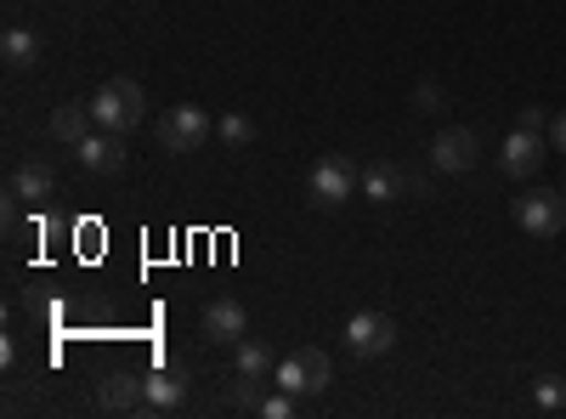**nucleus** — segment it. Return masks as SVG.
I'll use <instances>...</instances> for the list:
<instances>
[{
	"label": "nucleus",
	"instance_id": "2",
	"mask_svg": "<svg viewBox=\"0 0 566 419\" xmlns=\"http://www.w3.org/2000/svg\"><path fill=\"white\" fill-rule=\"evenodd\" d=\"M216 136V119L199 108V103H176L165 119H159V148L165 154H199Z\"/></svg>",
	"mask_w": 566,
	"mask_h": 419
},
{
	"label": "nucleus",
	"instance_id": "5",
	"mask_svg": "<svg viewBox=\"0 0 566 419\" xmlns=\"http://www.w3.org/2000/svg\"><path fill=\"white\" fill-rule=\"evenodd\" d=\"M346 352L363 357V363L397 352V323H391L386 312H352V317H346Z\"/></svg>",
	"mask_w": 566,
	"mask_h": 419
},
{
	"label": "nucleus",
	"instance_id": "6",
	"mask_svg": "<svg viewBox=\"0 0 566 419\" xmlns=\"http://www.w3.org/2000/svg\"><path fill=\"white\" fill-rule=\"evenodd\" d=\"M476 159H482V143H476V130H470V125H448L437 143H431V165H437L442 176L476 170Z\"/></svg>",
	"mask_w": 566,
	"mask_h": 419
},
{
	"label": "nucleus",
	"instance_id": "3",
	"mask_svg": "<svg viewBox=\"0 0 566 419\" xmlns=\"http://www.w3.org/2000/svg\"><path fill=\"white\" fill-rule=\"evenodd\" d=\"M510 216H515V227H522L527 239H555V232L566 227V193H555V188H527L522 199L510 205Z\"/></svg>",
	"mask_w": 566,
	"mask_h": 419
},
{
	"label": "nucleus",
	"instance_id": "21",
	"mask_svg": "<svg viewBox=\"0 0 566 419\" xmlns=\"http://www.w3.org/2000/svg\"><path fill=\"white\" fill-rule=\"evenodd\" d=\"M295 408H301L295 391H272V397H261V419H295Z\"/></svg>",
	"mask_w": 566,
	"mask_h": 419
},
{
	"label": "nucleus",
	"instance_id": "1",
	"mask_svg": "<svg viewBox=\"0 0 566 419\" xmlns=\"http://www.w3.org/2000/svg\"><path fill=\"white\" fill-rule=\"evenodd\" d=\"M91 114H97L103 130H136L142 119H148V91H142L136 80H108L97 97H91Z\"/></svg>",
	"mask_w": 566,
	"mask_h": 419
},
{
	"label": "nucleus",
	"instance_id": "12",
	"mask_svg": "<svg viewBox=\"0 0 566 419\" xmlns=\"http://www.w3.org/2000/svg\"><path fill=\"white\" fill-rule=\"evenodd\" d=\"M142 391H148V408H176L187 397V375L170 363V368H154V375H142Z\"/></svg>",
	"mask_w": 566,
	"mask_h": 419
},
{
	"label": "nucleus",
	"instance_id": "15",
	"mask_svg": "<svg viewBox=\"0 0 566 419\" xmlns=\"http://www.w3.org/2000/svg\"><path fill=\"white\" fill-rule=\"evenodd\" d=\"M397 193H402V170H391L386 159L363 170V199H368V205H391Z\"/></svg>",
	"mask_w": 566,
	"mask_h": 419
},
{
	"label": "nucleus",
	"instance_id": "18",
	"mask_svg": "<svg viewBox=\"0 0 566 419\" xmlns=\"http://www.w3.org/2000/svg\"><path fill=\"white\" fill-rule=\"evenodd\" d=\"M216 136H221L227 148L244 154V148L255 143V119H250V114H221V119H216Z\"/></svg>",
	"mask_w": 566,
	"mask_h": 419
},
{
	"label": "nucleus",
	"instance_id": "13",
	"mask_svg": "<svg viewBox=\"0 0 566 419\" xmlns=\"http://www.w3.org/2000/svg\"><path fill=\"white\" fill-rule=\"evenodd\" d=\"M232 368H239V375L244 380H272V368H277V357L266 352V341H239V346H232Z\"/></svg>",
	"mask_w": 566,
	"mask_h": 419
},
{
	"label": "nucleus",
	"instance_id": "10",
	"mask_svg": "<svg viewBox=\"0 0 566 419\" xmlns=\"http://www.w3.org/2000/svg\"><path fill=\"white\" fill-rule=\"evenodd\" d=\"M97 402H103L108 413L148 408V391H142V375H136V368H114V375H103V386H97Z\"/></svg>",
	"mask_w": 566,
	"mask_h": 419
},
{
	"label": "nucleus",
	"instance_id": "17",
	"mask_svg": "<svg viewBox=\"0 0 566 419\" xmlns=\"http://www.w3.org/2000/svg\"><path fill=\"white\" fill-rule=\"evenodd\" d=\"M295 357H301V368H306V391H312V397L328 391V380H335V363H328V352H323V346H301Z\"/></svg>",
	"mask_w": 566,
	"mask_h": 419
},
{
	"label": "nucleus",
	"instance_id": "23",
	"mask_svg": "<svg viewBox=\"0 0 566 419\" xmlns=\"http://www.w3.org/2000/svg\"><path fill=\"white\" fill-rule=\"evenodd\" d=\"M515 130H533V136H549V119H544V108H522V114H515Z\"/></svg>",
	"mask_w": 566,
	"mask_h": 419
},
{
	"label": "nucleus",
	"instance_id": "16",
	"mask_svg": "<svg viewBox=\"0 0 566 419\" xmlns=\"http://www.w3.org/2000/svg\"><path fill=\"white\" fill-rule=\"evenodd\" d=\"M12 199H29V205L52 199V170L45 165H18L12 170Z\"/></svg>",
	"mask_w": 566,
	"mask_h": 419
},
{
	"label": "nucleus",
	"instance_id": "7",
	"mask_svg": "<svg viewBox=\"0 0 566 419\" xmlns=\"http://www.w3.org/2000/svg\"><path fill=\"white\" fill-rule=\"evenodd\" d=\"M74 154H80L85 170H97V176H119V170L130 165V154H125V130H103V125L91 130Z\"/></svg>",
	"mask_w": 566,
	"mask_h": 419
},
{
	"label": "nucleus",
	"instance_id": "14",
	"mask_svg": "<svg viewBox=\"0 0 566 419\" xmlns=\"http://www.w3.org/2000/svg\"><path fill=\"white\" fill-rule=\"evenodd\" d=\"M0 57H7L12 69H34V57H40V34L23 29V23H12L7 34H0Z\"/></svg>",
	"mask_w": 566,
	"mask_h": 419
},
{
	"label": "nucleus",
	"instance_id": "24",
	"mask_svg": "<svg viewBox=\"0 0 566 419\" xmlns=\"http://www.w3.org/2000/svg\"><path fill=\"white\" fill-rule=\"evenodd\" d=\"M549 148H555V154H566V108L549 119Z\"/></svg>",
	"mask_w": 566,
	"mask_h": 419
},
{
	"label": "nucleus",
	"instance_id": "8",
	"mask_svg": "<svg viewBox=\"0 0 566 419\" xmlns=\"http://www.w3.org/2000/svg\"><path fill=\"white\" fill-rule=\"evenodd\" d=\"M205 335H210L216 346H239V341L250 335V312H244V301L216 295V301L205 306Z\"/></svg>",
	"mask_w": 566,
	"mask_h": 419
},
{
	"label": "nucleus",
	"instance_id": "20",
	"mask_svg": "<svg viewBox=\"0 0 566 419\" xmlns=\"http://www.w3.org/2000/svg\"><path fill=\"white\" fill-rule=\"evenodd\" d=\"M272 386H277V391H295V397H312V391H306V368H301V357H283V363L272 368Z\"/></svg>",
	"mask_w": 566,
	"mask_h": 419
},
{
	"label": "nucleus",
	"instance_id": "4",
	"mask_svg": "<svg viewBox=\"0 0 566 419\" xmlns=\"http://www.w3.org/2000/svg\"><path fill=\"white\" fill-rule=\"evenodd\" d=\"M352 188H363V176H352V165H346L340 154H323V159L312 165V176H306V199H312L317 210H340V205L352 199Z\"/></svg>",
	"mask_w": 566,
	"mask_h": 419
},
{
	"label": "nucleus",
	"instance_id": "22",
	"mask_svg": "<svg viewBox=\"0 0 566 419\" xmlns=\"http://www.w3.org/2000/svg\"><path fill=\"white\" fill-rule=\"evenodd\" d=\"M413 108H419V114H437V108H442V85H437V80H419V85H413Z\"/></svg>",
	"mask_w": 566,
	"mask_h": 419
},
{
	"label": "nucleus",
	"instance_id": "9",
	"mask_svg": "<svg viewBox=\"0 0 566 419\" xmlns=\"http://www.w3.org/2000/svg\"><path fill=\"white\" fill-rule=\"evenodd\" d=\"M538 165H544V136H533V130H510V136H504V148H499V170L515 176V181H527Z\"/></svg>",
	"mask_w": 566,
	"mask_h": 419
},
{
	"label": "nucleus",
	"instance_id": "11",
	"mask_svg": "<svg viewBox=\"0 0 566 419\" xmlns=\"http://www.w3.org/2000/svg\"><path fill=\"white\" fill-rule=\"evenodd\" d=\"M91 130H97V114H91V103H63V108L52 114V136H57V143H69V148H80Z\"/></svg>",
	"mask_w": 566,
	"mask_h": 419
},
{
	"label": "nucleus",
	"instance_id": "19",
	"mask_svg": "<svg viewBox=\"0 0 566 419\" xmlns=\"http://www.w3.org/2000/svg\"><path fill=\"white\" fill-rule=\"evenodd\" d=\"M533 402H538V413H566V380L560 375H544L533 386Z\"/></svg>",
	"mask_w": 566,
	"mask_h": 419
}]
</instances>
